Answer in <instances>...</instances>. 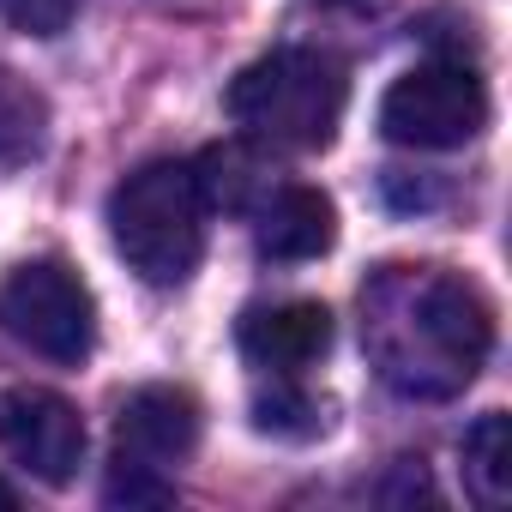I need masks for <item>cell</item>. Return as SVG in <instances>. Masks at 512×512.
I'll return each mask as SVG.
<instances>
[{
	"mask_svg": "<svg viewBox=\"0 0 512 512\" xmlns=\"http://www.w3.org/2000/svg\"><path fill=\"white\" fill-rule=\"evenodd\" d=\"M13 506H19V494H13L7 482H0V512H13Z\"/></svg>",
	"mask_w": 512,
	"mask_h": 512,
	"instance_id": "15",
	"label": "cell"
},
{
	"mask_svg": "<svg viewBox=\"0 0 512 512\" xmlns=\"http://www.w3.org/2000/svg\"><path fill=\"white\" fill-rule=\"evenodd\" d=\"M0 452L37 482L67 488L85 464V416L49 386H7L0 392Z\"/></svg>",
	"mask_w": 512,
	"mask_h": 512,
	"instance_id": "6",
	"label": "cell"
},
{
	"mask_svg": "<svg viewBox=\"0 0 512 512\" xmlns=\"http://www.w3.org/2000/svg\"><path fill=\"white\" fill-rule=\"evenodd\" d=\"M362 344L398 398L440 404L482 374L494 350V308L464 272L380 266L362 284Z\"/></svg>",
	"mask_w": 512,
	"mask_h": 512,
	"instance_id": "1",
	"label": "cell"
},
{
	"mask_svg": "<svg viewBox=\"0 0 512 512\" xmlns=\"http://www.w3.org/2000/svg\"><path fill=\"white\" fill-rule=\"evenodd\" d=\"M253 428L272 440H314L326 434V404L302 386V374H272L266 392H253Z\"/></svg>",
	"mask_w": 512,
	"mask_h": 512,
	"instance_id": "12",
	"label": "cell"
},
{
	"mask_svg": "<svg viewBox=\"0 0 512 512\" xmlns=\"http://www.w3.org/2000/svg\"><path fill=\"white\" fill-rule=\"evenodd\" d=\"M199 446V398L187 386H139L115 416V464L181 470Z\"/></svg>",
	"mask_w": 512,
	"mask_h": 512,
	"instance_id": "7",
	"label": "cell"
},
{
	"mask_svg": "<svg viewBox=\"0 0 512 512\" xmlns=\"http://www.w3.org/2000/svg\"><path fill=\"white\" fill-rule=\"evenodd\" d=\"M344 103H350V73L326 49H272L247 61L223 91V109L247 145L296 157L326 151L338 139Z\"/></svg>",
	"mask_w": 512,
	"mask_h": 512,
	"instance_id": "2",
	"label": "cell"
},
{
	"mask_svg": "<svg viewBox=\"0 0 512 512\" xmlns=\"http://www.w3.org/2000/svg\"><path fill=\"white\" fill-rule=\"evenodd\" d=\"M49 151V97L13 73L0 67V169H25Z\"/></svg>",
	"mask_w": 512,
	"mask_h": 512,
	"instance_id": "11",
	"label": "cell"
},
{
	"mask_svg": "<svg viewBox=\"0 0 512 512\" xmlns=\"http://www.w3.org/2000/svg\"><path fill=\"white\" fill-rule=\"evenodd\" d=\"M0 332L43 362L79 368L97 350L91 284L67 260H25L0 278Z\"/></svg>",
	"mask_w": 512,
	"mask_h": 512,
	"instance_id": "4",
	"label": "cell"
},
{
	"mask_svg": "<svg viewBox=\"0 0 512 512\" xmlns=\"http://www.w3.org/2000/svg\"><path fill=\"white\" fill-rule=\"evenodd\" d=\"M464 488L476 506H506L512 500V422L506 410H488L464 428Z\"/></svg>",
	"mask_w": 512,
	"mask_h": 512,
	"instance_id": "10",
	"label": "cell"
},
{
	"mask_svg": "<svg viewBox=\"0 0 512 512\" xmlns=\"http://www.w3.org/2000/svg\"><path fill=\"white\" fill-rule=\"evenodd\" d=\"M103 500L109 506H169L175 500V476H157V470H139V464H109Z\"/></svg>",
	"mask_w": 512,
	"mask_h": 512,
	"instance_id": "13",
	"label": "cell"
},
{
	"mask_svg": "<svg viewBox=\"0 0 512 512\" xmlns=\"http://www.w3.org/2000/svg\"><path fill=\"white\" fill-rule=\"evenodd\" d=\"M235 350L260 374H308L332 350L326 302H260L235 320Z\"/></svg>",
	"mask_w": 512,
	"mask_h": 512,
	"instance_id": "8",
	"label": "cell"
},
{
	"mask_svg": "<svg viewBox=\"0 0 512 512\" xmlns=\"http://www.w3.org/2000/svg\"><path fill=\"white\" fill-rule=\"evenodd\" d=\"M0 19L25 37H61L79 19V0H0Z\"/></svg>",
	"mask_w": 512,
	"mask_h": 512,
	"instance_id": "14",
	"label": "cell"
},
{
	"mask_svg": "<svg viewBox=\"0 0 512 512\" xmlns=\"http://www.w3.org/2000/svg\"><path fill=\"white\" fill-rule=\"evenodd\" d=\"M205 217H211V205H205L199 169L181 157L139 163L109 193V241L127 260V272H139L157 290H175L199 272Z\"/></svg>",
	"mask_w": 512,
	"mask_h": 512,
	"instance_id": "3",
	"label": "cell"
},
{
	"mask_svg": "<svg viewBox=\"0 0 512 512\" xmlns=\"http://www.w3.org/2000/svg\"><path fill=\"white\" fill-rule=\"evenodd\" d=\"M320 7H356V0H320Z\"/></svg>",
	"mask_w": 512,
	"mask_h": 512,
	"instance_id": "16",
	"label": "cell"
},
{
	"mask_svg": "<svg viewBox=\"0 0 512 512\" xmlns=\"http://www.w3.org/2000/svg\"><path fill=\"white\" fill-rule=\"evenodd\" d=\"M488 127V85L464 61H422L380 97V133L404 151H458Z\"/></svg>",
	"mask_w": 512,
	"mask_h": 512,
	"instance_id": "5",
	"label": "cell"
},
{
	"mask_svg": "<svg viewBox=\"0 0 512 512\" xmlns=\"http://www.w3.org/2000/svg\"><path fill=\"white\" fill-rule=\"evenodd\" d=\"M332 241H338V205L308 181L272 187L253 211V247L272 266H308L320 253H332Z\"/></svg>",
	"mask_w": 512,
	"mask_h": 512,
	"instance_id": "9",
	"label": "cell"
}]
</instances>
